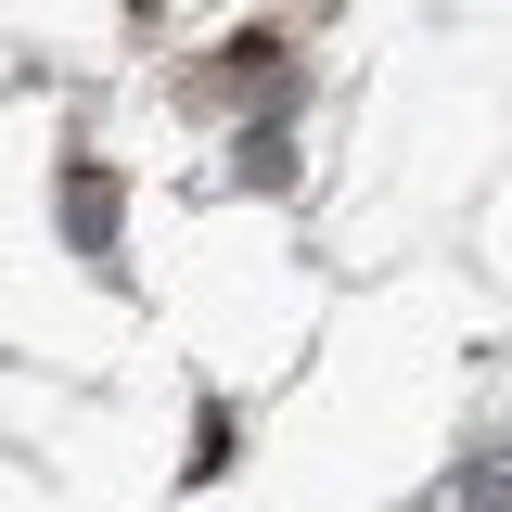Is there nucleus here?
I'll list each match as a JSON object with an SVG mask.
<instances>
[{"label": "nucleus", "mask_w": 512, "mask_h": 512, "mask_svg": "<svg viewBox=\"0 0 512 512\" xmlns=\"http://www.w3.org/2000/svg\"><path fill=\"white\" fill-rule=\"evenodd\" d=\"M231 180H244V192H282V180H295V154H282V128H244V154H231Z\"/></svg>", "instance_id": "nucleus-2"}, {"label": "nucleus", "mask_w": 512, "mask_h": 512, "mask_svg": "<svg viewBox=\"0 0 512 512\" xmlns=\"http://www.w3.org/2000/svg\"><path fill=\"white\" fill-rule=\"evenodd\" d=\"M64 231H77L90 269H116V180L103 167H64Z\"/></svg>", "instance_id": "nucleus-1"}, {"label": "nucleus", "mask_w": 512, "mask_h": 512, "mask_svg": "<svg viewBox=\"0 0 512 512\" xmlns=\"http://www.w3.org/2000/svg\"><path fill=\"white\" fill-rule=\"evenodd\" d=\"M218 474H231V410H205V423H192V487H218Z\"/></svg>", "instance_id": "nucleus-3"}, {"label": "nucleus", "mask_w": 512, "mask_h": 512, "mask_svg": "<svg viewBox=\"0 0 512 512\" xmlns=\"http://www.w3.org/2000/svg\"><path fill=\"white\" fill-rule=\"evenodd\" d=\"M474 512H512V487H474Z\"/></svg>", "instance_id": "nucleus-4"}]
</instances>
